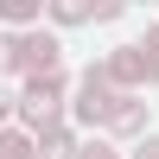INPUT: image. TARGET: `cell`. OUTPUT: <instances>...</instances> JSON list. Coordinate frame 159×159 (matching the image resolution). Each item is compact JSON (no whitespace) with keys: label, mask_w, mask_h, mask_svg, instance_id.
Listing matches in <instances>:
<instances>
[{"label":"cell","mask_w":159,"mask_h":159,"mask_svg":"<svg viewBox=\"0 0 159 159\" xmlns=\"http://www.w3.org/2000/svg\"><path fill=\"white\" fill-rule=\"evenodd\" d=\"M89 159H108V153H89Z\"/></svg>","instance_id":"cell-1"}]
</instances>
